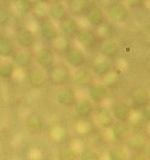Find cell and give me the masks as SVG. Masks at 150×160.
I'll return each instance as SVG.
<instances>
[{
    "mask_svg": "<svg viewBox=\"0 0 150 160\" xmlns=\"http://www.w3.org/2000/svg\"><path fill=\"white\" fill-rule=\"evenodd\" d=\"M47 82L54 87H66V83L71 80L70 68L63 63H56L47 71Z\"/></svg>",
    "mask_w": 150,
    "mask_h": 160,
    "instance_id": "1",
    "label": "cell"
},
{
    "mask_svg": "<svg viewBox=\"0 0 150 160\" xmlns=\"http://www.w3.org/2000/svg\"><path fill=\"white\" fill-rule=\"evenodd\" d=\"M64 58L66 65L73 70L84 68V65L87 64V54L79 46L67 45L64 48Z\"/></svg>",
    "mask_w": 150,
    "mask_h": 160,
    "instance_id": "2",
    "label": "cell"
},
{
    "mask_svg": "<svg viewBox=\"0 0 150 160\" xmlns=\"http://www.w3.org/2000/svg\"><path fill=\"white\" fill-rule=\"evenodd\" d=\"M104 13L107 15L108 19L114 23H124L130 18V11L127 10L125 4L120 2V1L111 2L107 6V10Z\"/></svg>",
    "mask_w": 150,
    "mask_h": 160,
    "instance_id": "3",
    "label": "cell"
},
{
    "mask_svg": "<svg viewBox=\"0 0 150 160\" xmlns=\"http://www.w3.org/2000/svg\"><path fill=\"white\" fill-rule=\"evenodd\" d=\"M111 113L114 122H123V123H128V120L132 116V107L131 105L127 104L126 101L118 100L114 101L111 106Z\"/></svg>",
    "mask_w": 150,
    "mask_h": 160,
    "instance_id": "4",
    "label": "cell"
},
{
    "mask_svg": "<svg viewBox=\"0 0 150 160\" xmlns=\"http://www.w3.org/2000/svg\"><path fill=\"white\" fill-rule=\"evenodd\" d=\"M35 60L40 69L47 71L53 65L56 64V52L49 46H43L36 52Z\"/></svg>",
    "mask_w": 150,
    "mask_h": 160,
    "instance_id": "5",
    "label": "cell"
},
{
    "mask_svg": "<svg viewBox=\"0 0 150 160\" xmlns=\"http://www.w3.org/2000/svg\"><path fill=\"white\" fill-rule=\"evenodd\" d=\"M87 89L88 99L94 105H101L108 98V88H107V86H104L102 83L93 82Z\"/></svg>",
    "mask_w": 150,
    "mask_h": 160,
    "instance_id": "6",
    "label": "cell"
},
{
    "mask_svg": "<svg viewBox=\"0 0 150 160\" xmlns=\"http://www.w3.org/2000/svg\"><path fill=\"white\" fill-rule=\"evenodd\" d=\"M15 40L21 49H31L36 42V36L29 28H18L15 34Z\"/></svg>",
    "mask_w": 150,
    "mask_h": 160,
    "instance_id": "7",
    "label": "cell"
},
{
    "mask_svg": "<svg viewBox=\"0 0 150 160\" xmlns=\"http://www.w3.org/2000/svg\"><path fill=\"white\" fill-rule=\"evenodd\" d=\"M47 16H48V19L52 21L53 23L54 22L61 23L67 17H70V13H69V10H67L66 5L64 2H61V1H56V2H52L48 6Z\"/></svg>",
    "mask_w": 150,
    "mask_h": 160,
    "instance_id": "8",
    "label": "cell"
},
{
    "mask_svg": "<svg viewBox=\"0 0 150 160\" xmlns=\"http://www.w3.org/2000/svg\"><path fill=\"white\" fill-rule=\"evenodd\" d=\"M39 32L40 36L43 40L48 41V42H54L60 38V32L59 29L56 25V23H53L52 21L46 19L39 23Z\"/></svg>",
    "mask_w": 150,
    "mask_h": 160,
    "instance_id": "9",
    "label": "cell"
},
{
    "mask_svg": "<svg viewBox=\"0 0 150 160\" xmlns=\"http://www.w3.org/2000/svg\"><path fill=\"white\" fill-rule=\"evenodd\" d=\"M11 62L15 64V66H18L23 70H29L32 65V60H34V53L31 49H18L15 51V53L11 57Z\"/></svg>",
    "mask_w": 150,
    "mask_h": 160,
    "instance_id": "10",
    "label": "cell"
},
{
    "mask_svg": "<svg viewBox=\"0 0 150 160\" xmlns=\"http://www.w3.org/2000/svg\"><path fill=\"white\" fill-rule=\"evenodd\" d=\"M56 100L60 106L70 108V107H75V105L77 104V101H78V98H77V94H76V90L73 88H71V87H63L56 93Z\"/></svg>",
    "mask_w": 150,
    "mask_h": 160,
    "instance_id": "11",
    "label": "cell"
},
{
    "mask_svg": "<svg viewBox=\"0 0 150 160\" xmlns=\"http://www.w3.org/2000/svg\"><path fill=\"white\" fill-rule=\"evenodd\" d=\"M93 80H94L93 73L85 66L77 69L73 71V73H71L72 83L78 88H88L93 83Z\"/></svg>",
    "mask_w": 150,
    "mask_h": 160,
    "instance_id": "12",
    "label": "cell"
},
{
    "mask_svg": "<svg viewBox=\"0 0 150 160\" xmlns=\"http://www.w3.org/2000/svg\"><path fill=\"white\" fill-rule=\"evenodd\" d=\"M111 134L114 141L117 142H126L132 135V129L128 123L114 122L111 127Z\"/></svg>",
    "mask_w": 150,
    "mask_h": 160,
    "instance_id": "13",
    "label": "cell"
},
{
    "mask_svg": "<svg viewBox=\"0 0 150 160\" xmlns=\"http://www.w3.org/2000/svg\"><path fill=\"white\" fill-rule=\"evenodd\" d=\"M65 38L67 39H72V38H76L77 34L80 32V25H79L78 21L73 17H67L65 21H63L61 23H59V28H58Z\"/></svg>",
    "mask_w": 150,
    "mask_h": 160,
    "instance_id": "14",
    "label": "cell"
},
{
    "mask_svg": "<svg viewBox=\"0 0 150 160\" xmlns=\"http://www.w3.org/2000/svg\"><path fill=\"white\" fill-rule=\"evenodd\" d=\"M45 127L43 118L40 116L39 113L31 112L29 113L25 118V130L30 135H37L40 134Z\"/></svg>",
    "mask_w": 150,
    "mask_h": 160,
    "instance_id": "15",
    "label": "cell"
},
{
    "mask_svg": "<svg viewBox=\"0 0 150 160\" xmlns=\"http://www.w3.org/2000/svg\"><path fill=\"white\" fill-rule=\"evenodd\" d=\"M84 17L93 28H101L106 21V13L100 6H91Z\"/></svg>",
    "mask_w": 150,
    "mask_h": 160,
    "instance_id": "16",
    "label": "cell"
},
{
    "mask_svg": "<svg viewBox=\"0 0 150 160\" xmlns=\"http://www.w3.org/2000/svg\"><path fill=\"white\" fill-rule=\"evenodd\" d=\"M93 116L95 117L96 124L101 129H104V130L109 129L113 125V123H114L111 111L107 107H97V108H95Z\"/></svg>",
    "mask_w": 150,
    "mask_h": 160,
    "instance_id": "17",
    "label": "cell"
},
{
    "mask_svg": "<svg viewBox=\"0 0 150 160\" xmlns=\"http://www.w3.org/2000/svg\"><path fill=\"white\" fill-rule=\"evenodd\" d=\"M28 81L29 84L34 88H42L47 83V73L39 66L30 68L28 71Z\"/></svg>",
    "mask_w": 150,
    "mask_h": 160,
    "instance_id": "18",
    "label": "cell"
},
{
    "mask_svg": "<svg viewBox=\"0 0 150 160\" xmlns=\"http://www.w3.org/2000/svg\"><path fill=\"white\" fill-rule=\"evenodd\" d=\"M99 52L102 56V58L111 60L118 56L119 53V45L118 42L113 39H104L99 46Z\"/></svg>",
    "mask_w": 150,
    "mask_h": 160,
    "instance_id": "19",
    "label": "cell"
},
{
    "mask_svg": "<svg viewBox=\"0 0 150 160\" xmlns=\"http://www.w3.org/2000/svg\"><path fill=\"white\" fill-rule=\"evenodd\" d=\"M95 105L88 98L80 99L77 101V104L75 105V113L78 118H82V119H88V118L93 117Z\"/></svg>",
    "mask_w": 150,
    "mask_h": 160,
    "instance_id": "20",
    "label": "cell"
},
{
    "mask_svg": "<svg viewBox=\"0 0 150 160\" xmlns=\"http://www.w3.org/2000/svg\"><path fill=\"white\" fill-rule=\"evenodd\" d=\"M112 69H113V66H112L111 60H107V59H104V58L101 57V58L96 59L93 63V66H91L90 71L93 73V76L102 78V77H106V76H108L111 73Z\"/></svg>",
    "mask_w": 150,
    "mask_h": 160,
    "instance_id": "21",
    "label": "cell"
},
{
    "mask_svg": "<svg viewBox=\"0 0 150 160\" xmlns=\"http://www.w3.org/2000/svg\"><path fill=\"white\" fill-rule=\"evenodd\" d=\"M76 39L82 47L91 49L97 43V34L90 29H80V32L77 34Z\"/></svg>",
    "mask_w": 150,
    "mask_h": 160,
    "instance_id": "22",
    "label": "cell"
},
{
    "mask_svg": "<svg viewBox=\"0 0 150 160\" xmlns=\"http://www.w3.org/2000/svg\"><path fill=\"white\" fill-rule=\"evenodd\" d=\"M131 102L136 108H144L148 107L150 102L149 92L144 88H136L131 93Z\"/></svg>",
    "mask_w": 150,
    "mask_h": 160,
    "instance_id": "23",
    "label": "cell"
},
{
    "mask_svg": "<svg viewBox=\"0 0 150 160\" xmlns=\"http://www.w3.org/2000/svg\"><path fill=\"white\" fill-rule=\"evenodd\" d=\"M147 137L142 134L131 135L126 141V147L131 153H143L147 148Z\"/></svg>",
    "mask_w": 150,
    "mask_h": 160,
    "instance_id": "24",
    "label": "cell"
},
{
    "mask_svg": "<svg viewBox=\"0 0 150 160\" xmlns=\"http://www.w3.org/2000/svg\"><path fill=\"white\" fill-rule=\"evenodd\" d=\"M66 8L69 10V13L73 16H85L88 10L91 8L90 2L83 0H71L67 2Z\"/></svg>",
    "mask_w": 150,
    "mask_h": 160,
    "instance_id": "25",
    "label": "cell"
},
{
    "mask_svg": "<svg viewBox=\"0 0 150 160\" xmlns=\"http://www.w3.org/2000/svg\"><path fill=\"white\" fill-rule=\"evenodd\" d=\"M16 48L13 41L8 38H0V58H11Z\"/></svg>",
    "mask_w": 150,
    "mask_h": 160,
    "instance_id": "26",
    "label": "cell"
},
{
    "mask_svg": "<svg viewBox=\"0 0 150 160\" xmlns=\"http://www.w3.org/2000/svg\"><path fill=\"white\" fill-rule=\"evenodd\" d=\"M16 71V66L11 60H1L0 62V77L4 80H10L13 77Z\"/></svg>",
    "mask_w": 150,
    "mask_h": 160,
    "instance_id": "27",
    "label": "cell"
},
{
    "mask_svg": "<svg viewBox=\"0 0 150 160\" xmlns=\"http://www.w3.org/2000/svg\"><path fill=\"white\" fill-rule=\"evenodd\" d=\"M108 160H128L127 149L121 146H113L108 151Z\"/></svg>",
    "mask_w": 150,
    "mask_h": 160,
    "instance_id": "28",
    "label": "cell"
},
{
    "mask_svg": "<svg viewBox=\"0 0 150 160\" xmlns=\"http://www.w3.org/2000/svg\"><path fill=\"white\" fill-rule=\"evenodd\" d=\"M56 160H77V153L71 147H61L56 153Z\"/></svg>",
    "mask_w": 150,
    "mask_h": 160,
    "instance_id": "29",
    "label": "cell"
},
{
    "mask_svg": "<svg viewBox=\"0 0 150 160\" xmlns=\"http://www.w3.org/2000/svg\"><path fill=\"white\" fill-rule=\"evenodd\" d=\"M15 8L19 15H29L34 10V2L28 0H21L15 4Z\"/></svg>",
    "mask_w": 150,
    "mask_h": 160,
    "instance_id": "30",
    "label": "cell"
},
{
    "mask_svg": "<svg viewBox=\"0 0 150 160\" xmlns=\"http://www.w3.org/2000/svg\"><path fill=\"white\" fill-rule=\"evenodd\" d=\"M11 21V12L7 8L0 5V27H6Z\"/></svg>",
    "mask_w": 150,
    "mask_h": 160,
    "instance_id": "31",
    "label": "cell"
},
{
    "mask_svg": "<svg viewBox=\"0 0 150 160\" xmlns=\"http://www.w3.org/2000/svg\"><path fill=\"white\" fill-rule=\"evenodd\" d=\"M79 160H101V157L100 154L95 151H91V149H85L80 153L79 155Z\"/></svg>",
    "mask_w": 150,
    "mask_h": 160,
    "instance_id": "32",
    "label": "cell"
},
{
    "mask_svg": "<svg viewBox=\"0 0 150 160\" xmlns=\"http://www.w3.org/2000/svg\"><path fill=\"white\" fill-rule=\"evenodd\" d=\"M125 6L127 8V10L128 8H142L143 6H144V1H142V0H131V1H126L125 2Z\"/></svg>",
    "mask_w": 150,
    "mask_h": 160,
    "instance_id": "33",
    "label": "cell"
},
{
    "mask_svg": "<svg viewBox=\"0 0 150 160\" xmlns=\"http://www.w3.org/2000/svg\"><path fill=\"white\" fill-rule=\"evenodd\" d=\"M128 160H148L144 153H131L128 155Z\"/></svg>",
    "mask_w": 150,
    "mask_h": 160,
    "instance_id": "34",
    "label": "cell"
},
{
    "mask_svg": "<svg viewBox=\"0 0 150 160\" xmlns=\"http://www.w3.org/2000/svg\"><path fill=\"white\" fill-rule=\"evenodd\" d=\"M39 160H53L52 158H49V157H42V158H40Z\"/></svg>",
    "mask_w": 150,
    "mask_h": 160,
    "instance_id": "35",
    "label": "cell"
},
{
    "mask_svg": "<svg viewBox=\"0 0 150 160\" xmlns=\"http://www.w3.org/2000/svg\"><path fill=\"white\" fill-rule=\"evenodd\" d=\"M19 160H31L30 158H22V159H19Z\"/></svg>",
    "mask_w": 150,
    "mask_h": 160,
    "instance_id": "36",
    "label": "cell"
}]
</instances>
